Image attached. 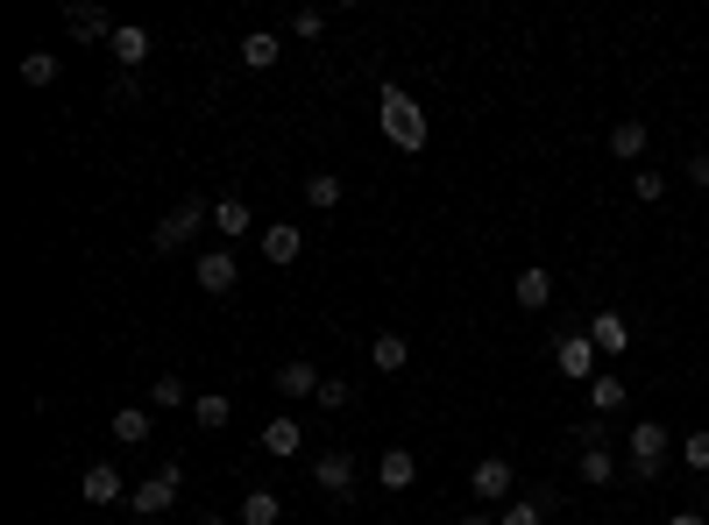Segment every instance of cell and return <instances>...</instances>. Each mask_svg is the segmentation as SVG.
<instances>
[{"label":"cell","mask_w":709,"mask_h":525,"mask_svg":"<svg viewBox=\"0 0 709 525\" xmlns=\"http://www.w3.org/2000/svg\"><path fill=\"white\" fill-rule=\"evenodd\" d=\"M469 490H476L482 504H496V512H504V504H511V490H518V469H511L504 455H482L476 469H469Z\"/></svg>","instance_id":"cell-5"},{"label":"cell","mask_w":709,"mask_h":525,"mask_svg":"<svg viewBox=\"0 0 709 525\" xmlns=\"http://www.w3.org/2000/svg\"><path fill=\"white\" fill-rule=\"evenodd\" d=\"M511 298H518L525 312H539V306H553V270H539V263H525L518 277H511Z\"/></svg>","instance_id":"cell-14"},{"label":"cell","mask_w":709,"mask_h":525,"mask_svg":"<svg viewBox=\"0 0 709 525\" xmlns=\"http://www.w3.org/2000/svg\"><path fill=\"white\" fill-rule=\"evenodd\" d=\"M610 157H617V163H639V157H645V122H639V114L610 122Z\"/></svg>","instance_id":"cell-20"},{"label":"cell","mask_w":709,"mask_h":525,"mask_svg":"<svg viewBox=\"0 0 709 525\" xmlns=\"http://www.w3.org/2000/svg\"><path fill=\"white\" fill-rule=\"evenodd\" d=\"M688 185L709 192V149H696V157H688Z\"/></svg>","instance_id":"cell-36"},{"label":"cell","mask_w":709,"mask_h":525,"mask_svg":"<svg viewBox=\"0 0 709 525\" xmlns=\"http://www.w3.org/2000/svg\"><path fill=\"white\" fill-rule=\"evenodd\" d=\"M496 525H547V504H539V490H525V498H511L504 512H496Z\"/></svg>","instance_id":"cell-28"},{"label":"cell","mask_w":709,"mask_h":525,"mask_svg":"<svg viewBox=\"0 0 709 525\" xmlns=\"http://www.w3.org/2000/svg\"><path fill=\"white\" fill-rule=\"evenodd\" d=\"M178 490H185V469H178V461H163L149 483L128 490V512H135V518H163V512L178 504Z\"/></svg>","instance_id":"cell-4"},{"label":"cell","mask_w":709,"mask_h":525,"mask_svg":"<svg viewBox=\"0 0 709 525\" xmlns=\"http://www.w3.org/2000/svg\"><path fill=\"white\" fill-rule=\"evenodd\" d=\"M582 334L596 341V355H603V363H617V355L631 349V320H625V312H610V306L590 312V327H582Z\"/></svg>","instance_id":"cell-7"},{"label":"cell","mask_w":709,"mask_h":525,"mask_svg":"<svg viewBox=\"0 0 709 525\" xmlns=\"http://www.w3.org/2000/svg\"><path fill=\"white\" fill-rule=\"evenodd\" d=\"M291 36L320 43V36H327V14H320V8H298V14H291Z\"/></svg>","instance_id":"cell-34"},{"label":"cell","mask_w":709,"mask_h":525,"mask_svg":"<svg viewBox=\"0 0 709 525\" xmlns=\"http://www.w3.org/2000/svg\"><path fill=\"white\" fill-rule=\"evenodd\" d=\"M79 498L93 504V512H107V504H128V483H121L114 461H93V469L79 476Z\"/></svg>","instance_id":"cell-9"},{"label":"cell","mask_w":709,"mask_h":525,"mask_svg":"<svg viewBox=\"0 0 709 525\" xmlns=\"http://www.w3.org/2000/svg\"><path fill=\"white\" fill-rule=\"evenodd\" d=\"M461 525H496V512H461Z\"/></svg>","instance_id":"cell-38"},{"label":"cell","mask_w":709,"mask_h":525,"mask_svg":"<svg viewBox=\"0 0 709 525\" xmlns=\"http://www.w3.org/2000/svg\"><path fill=\"white\" fill-rule=\"evenodd\" d=\"M312 404H320V412H348V404H355V384H348V377H327Z\"/></svg>","instance_id":"cell-30"},{"label":"cell","mask_w":709,"mask_h":525,"mask_svg":"<svg viewBox=\"0 0 709 525\" xmlns=\"http://www.w3.org/2000/svg\"><path fill=\"white\" fill-rule=\"evenodd\" d=\"M369 363L384 369V377H398V369L412 363V341H404V334H376V341H369Z\"/></svg>","instance_id":"cell-22"},{"label":"cell","mask_w":709,"mask_h":525,"mask_svg":"<svg viewBox=\"0 0 709 525\" xmlns=\"http://www.w3.org/2000/svg\"><path fill=\"white\" fill-rule=\"evenodd\" d=\"M255 220H249V199H214V235H220V249L228 242H241Z\"/></svg>","instance_id":"cell-19"},{"label":"cell","mask_w":709,"mask_h":525,"mask_svg":"<svg viewBox=\"0 0 709 525\" xmlns=\"http://www.w3.org/2000/svg\"><path fill=\"white\" fill-rule=\"evenodd\" d=\"M575 469H582V483H590V490L617 483V455H610V447H582V461H575Z\"/></svg>","instance_id":"cell-26"},{"label":"cell","mask_w":709,"mask_h":525,"mask_svg":"<svg viewBox=\"0 0 709 525\" xmlns=\"http://www.w3.org/2000/svg\"><path fill=\"white\" fill-rule=\"evenodd\" d=\"M206 220H214V206H206V199H178L171 214L157 220V235H149V242H157V256H171V249H185L192 235L206 228Z\"/></svg>","instance_id":"cell-3"},{"label":"cell","mask_w":709,"mask_h":525,"mask_svg":"<svg viewBox=\"0 0 709 525\" xmlns=\"http://www.w3.org/2000/svg\"><path fill=\"white\" fill-rule=\"evenodd\" d=\"M575 447H610V441H603V419H582V426H575Z\"/></svg>","instance_id":"cell-35"},{"label":"cell","mask_w":709,"mask_h":525,"mask_svg":"<svg viewBox=\"0 0 709 525\" xmlns=\"http://www.w3.org/2000/svg\"><path fill=\"white\" fill-rule=\"evenodd\" d=\"M376 122H384V135L404 149V157H419V149L433 142V122H426V107H419V100L404 93V85H384V93H376Z\"/></svg>","instance_id":"cell-1"},{"label":"cell","mask_w":709,"mask_h":525,"mask_svg":"<svg viewBox=\"0 0 709 525\" xmlns=\"http://www.w3.org/2000/svg\"><path fill=\"white\" fill-rule=\"evenodd\" d=\"M596 363H603V355H596V341H590V334H561V349H553V369H561L568 384H590V377H596Z\"/></svg>","instance_id":"cell-8"},{"label":"cell","mask_w":709,"mask_h":525,"mask_svg":"<svg viewBox=\"0 0 709 525\" xmlns=\"http://www.w3.org/2000/svg\"><path fill=\"white\" fill-rule=\"evenodd\" d=\"M298 256H306V235H298L291 228V220H270V228H263V263H298Z\"/></svg>","instance_id":"cell-15"},{"label":"cell","mask_w":709,"mask_h":525,"mask_svg":"<svg viewBox=\"0 0 709 525\" xmlns=\"http://www.w3.org/2000/svg\"><path fill=\"white\" fill-rule=\"evenodd\" d=\"M667 525H709L702 512H667Z\"/></svg>","instance_id":"cell-37"},{"label":"cell","mask_w":709,"mask_h":525,"mask_svg":"<svg viewBox=\"0 0 709 525\" xmlns=\"http://www.w3.org/2000/svg\"><path fill=\"white\" fill-rule=\"evenodd\" d=\"M149 426H157V419H149V404H121V412H114V441L121 447H142Z\"/></svg>","instance_id":"cell-23"},{"label":"cell","mask_w":709,"mask_h":525,"mask_svg":"<svg viewBox=\"0 0 709 525\" xmlns=\"http://www.w3.org/2000/svg\"><path fill=\"white\" fill-rule=\"evenodd\" d=\"M149 398H157V412H171V404H192L185 377H157V384H149Z\"/></svg>","instance_id":"cell-32"},{"label":"cell","mask_w":709,"mask_h":525,"mask_svg":"<svg viewBox=\"0 0 709 525\" xmlns=\"http://www.w3.org/2000/svg\"><path fill=\"white\" fill-rule=\"evenodd\" d=\"M235 518H241V525H277V518H284V498H277V490H249Z\"/></svg>","instance_id":"cell-24"},{"label":"cell","mask_w":709,"mask_h":525,"mask_svg":"<svg viewBox=\"0 0 709 525\" xmlns=\"http://www.w3.org/2000/svg\"><path fill=\"white\" fill-rule=\"evenodd\" d=\"M241 65H249V71H270V65H277V57H284V43L277 36H270V28H249V36H241Z\"/></svg>","instance_id":"cell-21"},{"label":"cell","mask_w":709,"mask_h":525,"mask_svg":"<svg viewBox=\"0 0 709 525\" xmlns=\"http://www.w3.org/2000/svg\"><path fill=\"white\" fill-rule=\"evenodd\" d=\"M582 398H590V412L596 419H617L631 404V391H625V377H617V369H596L590 384H582Z\"/></svg>","instance_id":"cell-10"},{"label":"cell","mask_w":709,"mask_h":525,"mask_svg":"<svg viewBox=\"0 0 709 525\" xmlns=\"http://www.w3.org/2000/svg\"><path fill=\"white\" fill-rule=\"evenodd\" d=\"M625 469L639 476V483H653L660 469H667V426H660V419H639V426H631V441H625Z\"/></svg>","instance_id":"cell-2"},{"label":"cell","mask_w":709,"mask_h":525,"mask_svg":"<svg viewBox=\"0 0 709 525\" xmlns=\"http://www.w3.org/2000/svg\"><path fill=\"white\" fill-rule=\"evenodd\" d=\"M199 525H235V518H220V512H206V518H199Z\"/></svg>","instance_id":"cell-39"},{"label":"cell","mask_w":709,"mask_h":525,"mask_svg":"<svg viewBox=\"0 0 709 525\" xmlns=\"http://www.w3.org/2000/svg\"><path fill=\"white\" fill-rule=\"evenodd\" d=\"M341 199H348V185H341L334 171H312V178H306V206H320V214H334Z\"/></svg>","instance_id":"cell-25"},{"label":"cell","mask_w":709,"mask_h":525,"mask_svg":"<svg viewBox=\"0 0 709 525\" xmlns=\"http://www.w3.org/2000/svg\"><path fill=\"white\" fill-rule=\"evenodd\" d=\"M682 469H696V476H709V426H696L682 441Z\"/></svg>","instance_id":"cell-31"},{"label":"cell","mask_w":709,"mask_h":525,"mask_svg":"<svg viewBox=\"0 0 709 525\" xmlns=\"http://www.w3.org/2000/svg\"><path fill=\"white\" fill-rule=\"evenodd\" d=\"M107 57H114L121 71H135V65H142V57H149V28L121 22V28H114V43H107Z\"/></svg>","instance_id":"cell-17"},{"label":"cell","mask_w":709,"mask_h":525,"mask_svg":"<svg viewBox=\"0 0 709 525\" xmlns=\"http://www.w3.org/2000/svg\"><path fill=\"white\" fill-rule=\"evenodd\" d=\"M65 28H71V36H79V43H114V14L107 8H93V0H79V8H65Z\"/></svg>","instance_id":"cell-12"},{"label":"cell","mask_w":709,"mask_h":525,"mask_svg":"<svg viewBox=\"0 0 709 525\" xmlns=\"http://www.w3.org/2000/svg\"><path fill=\"white\" fill-rule=\"evenodd\" d=\"M312 483H320V498H355V455L348 447H327L312 461Z\"/></svg>","instance_id":"cell-6"},{"label":"cell","mask_w":709,"mask_h":525,"mask_svg":"<svg viewBox=\"0 0 709 525\" xmlns=\"http://www.w3.org/2000/svg\"><path fill=\"white\" fill-rule=\"evenodd\" d=\"M270 384H277V398H320V384H327V377H320L312 363H284Z\"/></svg>","instance_id":"cell-18"},{"label":"cell","mask_w":709,"mask_h":525,"mask_svg":"<svg viewBox=\"0 0 709 525\" xmlns=\"http://www.w3.org/2000/svg\"><path fill=\"white\" fill-rule=\"evenodd\" d=\"M631 192H639L645 206H660V199H667V171H639V178H631Z\"/></svg>","instance_id":"cell-33"},{"label":"cell","mask_w":709,"mask_h":525,"mask_svg":"<svg viewBox=\"0 0 709 525\" xmlns=\"http://www.w3.org/2000/svg\"><path fill=\"white\" fill-rule=\"evenodd\" d=\"M57 71H65V65H57L50 50H28L22 57V85H57Z\"/></svg>","instance_id":"cell-29"},{"label":"cell","mask_w":709,"mask_h":525,"mask_svg":"<svg viewBox=\"0 0 709 525\" xmlns=\"http://www.w3.org/2000/svg\"><path fill=\"white\" fill-rule=\"evenodd\" d=\"M376 483H384V490H412V483H419V455L384 447V461H376Z\"/></svg>","instance_id":"cell-16"},{"label":"cell","mask_w":709,"mask_h":525,"mask_svg":"<svg viewBox=\"0 0 709 525\" xmlns=\"http://www.w3.org/2000/svg\"><path fill=\"white\" fill-rule=\"evenodd\" d=\"M255 447H263L270 461H291L298 447H306V426H298V419H263V433H255Z\"/></svg>","instance_id":"cell-13"},{"label":"cell","mask_w":709,"mask_h":525,"mask_svg":"<svg viewBox=\"0 0 709 525\" xmlns=\"http://www.w3.org/2000/svg\"><path fill=\"white\" fill-rule=\"evenodd\" d=\"M192 419H199V433H220L235 419V398H220V391H206V398H192Z\"/></svg>","instance_id":"cell-27"},{"label":"cell","mask_w":709,"mask_h":525,"mask_svg":"<svg viewBox=\"0 0 709 525\" xmlns=\"http://www.w3.org/2000/svg\"><path fill=\"white\" fill-rule=\"evenodd\" d=\"M192 284H199L206 298H228L235 292V256H228V249H206V256L192 263Z\"/></svg>","instance_id":"cell-11"}]
</instances>
